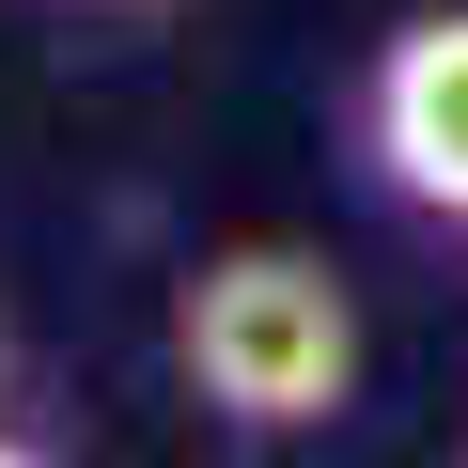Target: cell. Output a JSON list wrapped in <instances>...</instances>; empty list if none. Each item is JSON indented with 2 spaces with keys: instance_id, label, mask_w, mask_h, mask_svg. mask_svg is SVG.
<instances>
[{
  "instance_id": "cell-1",
  "label": "cell",
  "mask_w": 468,
  "mask_h": 468,
  "mask_svg": "<svg viewBox=\"0 0 468 468\" xmlns=\"http://www.w3.org/2000/svg\"><path fill=\"white\" fill-rule=\"evenodd\" d=\"M172 375L218 437H328L359 406V297L297 234H234L172 282Z\"/></svg>"
},
{
  "instance_id": "cell-2",
  "label": "cell",
  "mask_w": 468,
  "mask_h": 468,
  "mask_svg": "<svg viewBox=\"0 0 468 468\" xmlns=\"http://www.w3.org/2000/svg\"><path fill=\"white\" fill-rule=\"evenodd\" d=\"M359 172L406 218L468 234V0H421V16L375 32V63H359Z\"/></svg>"
},
{
  "instance_id": "cell-3",
  "label": "cell",
  "mask_w": 468,
  "mask_h": 468,
  "mask_svg": "<svg viewBox=\"0 0 468 468\" xmlns=\"http://www.w3.org/2000/svg\"><path fill=\"white\" fill-rule=\"evenodd\" d=\"M94 16H156V0H94Z\"/></svg>"
}]
</instances>
